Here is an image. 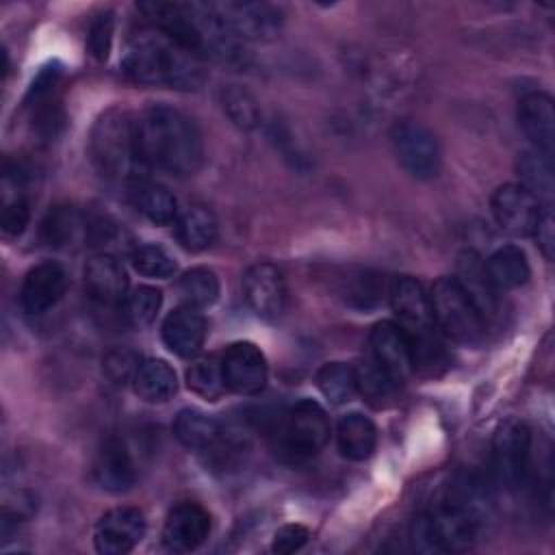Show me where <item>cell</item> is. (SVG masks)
Wrapping results in <instances>:
<instances>
[{
	"instance_id": "obj_1",
	"label": "cell",
	"mask_w": 555,
	"mask_h": 555,
	"mask_svg": "<svg viewBox=\"0 0 555 555\" xmlns=\"http://www.w3.org/2000/svg\"><path fill=\"white\" fill-rule=\"evenodd\" d=\"M134 141L143 167L176 178L193 176L204 163V141L197 124L167 104H154L134 119Z\"/></svg>"
},
{
	"instance_id": "obj_2",
	"label": "cell",
	"mask_w": 555,
	"mask_h": 555,
	"mask_svg": "<svg viewBox=\"0 0 555 555\" xmlns=\"http://www.w3.org/2000/svg\"><path fill=\"white\" fill-rule=\"evenodd\" d=\"M121 69L139 85L197 89L204 80L202 56L156 28L141 30L128 41Z\"/></svg>"
},
{
	"instance_id": "obj_3",
	"label": "cell",
	"mask_w": 555,
	"mask_h": 555,
	"mask_svg": "<svg viewBox=\"0 0 555 555\" xmlns=\"http://www.w3.org/2000/svg\"><path fill=\"white\" fill-rule=\"evenodd\" d=\"M89 154L104 178L124 180L128 184L137 182L143 163L137 152L134 119L117 108L106 111L91 130Z\"/></svg>"
},
{
	"instance_id": "obj_4",
	"label": "cell",
	"mask_w": 555,
	"mask_h": 555,
	"mask_svg": "<svg viewBox=\"0 0 555 555\" xmlns=\"http://www.w3.org/2000/svg\"><path fill=\"white\" fill-rule=\"evenodd\" d=\"M330 438V421L325 410L304 399L295 403L273 434V451L284 464H301L314 457Z\"/></svg>"
},
{
	"instance_id": "obj_5",
	"label": "cell",
	"mask_w": 555,
	"mask_h": 555,
	"mask_svg": "<svg viewBox=\"0 0 555 555\" xmlns=\"http://www.w3.org/2000/svg\"><path fill=\"white\" fill-rule=\"evenodd\" d=\"M477 527L479 520L475 507L449 496L414 522V538L429 551L462 553L473 548Z\"/></svg>"
},
{
	"instance_id": "obj_6",
	"label": "cell",
	"mask_w": 555,
	"mask_h": 555,
	"mask_svg": "<svg viewBox=\"0 0 555 555\" xmlns=\"http://www.w3.org/2000/svg\"><path fill=\"white\" fill-rule=\"evenodd\" d=\"M431 314L438 330L464 345H477L486 332V319L475 308L455 278H440L429 291Z\"/></svg>"
},
{
	"instance_id": "obj_7",
	"label": "cell",
	"mask_w": 555,
	"mask_h": 555,
	"mask_svg": "<svg viewBox=\"0 0 555 555\" xmlns=\"http://www.w3.org/2000/svg\"><path fill=\"white\" fill-rule=\"evenodd\" d=\"M392 152L403 171L416 180H431L440 171L436 137L416 121H401L390 130Z\"/></svg>"
},
{
	"instance_id": "obj_8",
	"label": "cell",
	"mask_w": 555,
	"mask_h": 555,
	"mask_svg": "<svg viewBox=\"0 0 555 555\" xmlns=\"http://www.w3.org/2000/svg\"><path fill=\"white\" fill-rule=\"evenodd\" d=\"M531 453V431L522 421L507 418L501 423L492 438V466L496 479L516 490L522 486Z\"/></svg>"
},
{
	"instance_id": "obj_9",
	"label": "cell",
	"mask_w": 555,
	"mask_h": 555,
	"mask_svg": "<svg viewBox=\"0 0 555 555\" xmlns=\"http://www.w3.org/2000/svg\"><path fill=\"white\" fill-rule=\"evenodd\" d=\"M388 297L395 314L399 317L397 325L405 332L408 338L436 332L429 291L423 286L421 280L410 275L397 278L390 286Z\"/></svg>"
},
{
	"instance_id": "obj_10",
	"label": "cell",
	"mask_w": 555,
	"mask_h": 555,
	"mask_svg": "<svg viewBox=\"0 0 555 555\" xmlns=\"http://www.w3.org/2000/svg\"><path fill=\"white\" fill-rule=\"evenodd\" d=\"M219 360L228 390L236 395H258L267 386V360L260 347L254 343H232Z\"/></svg>"
},
{
	"instance_id": "obj_11",
	"label": "cell",
	"mask_w": 555,
	"mask_h": 555,
	"mask_svg": "<svg viewBox=\"0 0 555 555\" xmlns=\"http://www.w3.org/2000/svg\"><path fill=\"white\" fill-rule=\"evenodd\" d=\"M492 215L501 230L514 236H529L542 212L540 199L520 182L501 184L492 193Z\"/></svg>"
},
{
	"instance_id": "obj_12",
	"label": "cell",
	"mask_w": 555,
	"mask_h": 555,
	"mask_svg": "<svg viewBox=\"0 0 555 555\" xmlns=\"http://www.w3.org/2000/svg\"><path fill=\"white\" fill-rule=\"evenodd\" d=\"M243 295L247 306L267 321L278 319L286 308L284 273L271 262H256L243 275Z\"/></svg>"
},
{
	"instance_id": "obj_13",
	"label": "cell",
	"mask_w": 555,
	"mask_h": 555,
	"mask_svg": "<svg viewBox=\"0 0 555 555\" xmlns=\"http://www.w3.org/2000/svg\"><path fill=\"white\" fill-rule=\"evenodd\" d=\"M145 535V516L137 507H115L106 512L93 531L95 551L102 555L130 553Z\"/></svg>"
},
{
	"instance_id": "obj_14",
	"label": "cell",
	"mask_w": 555,
	"mask_h": 555,
	"mask_svg": "<svg viewBox=\"0 0 555 555\" xmlns=\"http://www.w3.org/2000/svg\"><path fill=\"white\" fill-rule=\"evenodd\" d=\"M369 345H371V358L397 384H403L414 373V358H412L410 340L397 323L382 321V323L373 325V330L369 334Z\"/></svg>"
},
{
	"instance_id": "obj_15",
	"label": "cell",
	"mask_w": 555,
	"mask_h": 555,
	"mask_svg": "<svg viewBox=\"0 0 555 555\" xmlns=\"http://www.w3.org/2000/svg\"><path fill=\"white\" fill-rule=\"evenodd\" d=\"M221 20L243 39H269L282 28V11L269 2H219Z\"/></svg>"
},
{
	"instance_id": "obj_16",
	"label": "cell",
	"mask_w": 555,
	"mask_h": 555,
	"mask_svg": "<svg viewBox=\"0 0 555 555\" xmlns=\"http://www.w3.org/2000/svg\"><path fill=\"white\" fill-rule=\"evenodd\" d=\"M210 533V514L193 501L173 505L163 525V542L173 553L195 551Z\"/></svg>"
},
{
	"instance_id": "obj_17",
	"label": "cell",
	"mask_w": 555,
	"mask_h": 555,
	"mask_svg": "<svg viewBox=\"0 0 555 555\" xmlns=\"http://www.w3.org/2000/svg\"><path fill=\"white\" fill-rule=\"evenodd\" d=\"M67 291V273L59 262H41L33 267L20 288V306L26 314H43L54 308Z\"/></svg>"
},
{
	"instance_id": "obj_18",
	"label": "cell",
	"mask_w": 555,
	"mask_h": 555,
	"mask_svg": "<svg viewBox=\"0 0 555 555\" xmlns=\"http://www.w3.org/2000/svg\"><path fill=\"white\" fill-rule=\"evenodd\" d=\"M85 288L93 301L113 308L128 297V275L113 254H95L85 264Z\"/></svg>"
},
{
	"instance_id": "obj_19",
	"label": "cell",
	"mask_w": 555,
	"mask_h": 555,
	"mask_svg": "<svg viewBox=\"0 0 555 555\" xmlns=\"http://www.w3.org/2000/svg\"><path fill=\"white\" fill-rule=\"evenodd\" d=\"M518 126L535 152L551 158L555 145V111L551 95L531 91L518 102Z\"/></svg>"
},
{
	"instance_id": "obj_20",
	"label": "cell",
	"mask_w": 555,
	"mask_h": 555,
	"mask_svg": "<svg viewBox=\"0 0 555 555\" xmlns=\"http://www.w3.org/2000/svg\"><path fill=\"white\" fill-rule=\"evenodd\" d=\"M93 479L108 492H126L137 481V468L124 440L108 438L93 460Z\"/></svg>"
},
{
	"instance_id": "obj_21",
	"label": "cell",
	"mask_w": 555,
	"mask_h": 555,
	"mask_svg": "<svg viewBox=\"0 0 555 555\" xmlns=\"http://www.w3.org/2000/svg\"><path fill=\"white\" fill-rule=\"evenodd\" d=\"M163 343L165 347L180 356L191 358L195 356L206 338V319L197 308L180 306L167 314L163 321Z\"/></svg>"
},
{
	"instance_id": "obj_22",
	"label": "cell",
	"mask_w": 555,
	"mask_h": 555,
	"mask_svg": "<svg viewBox=\"0 0 555 555\" xmlns=\"http://www.w3.org/2000/svg\"><path fill=\"white\" fill-rule=\"evenodd\" d=\"M453 278L460 282V286L464 288V293L470 297V301L486 321L496 314V291L486 275L483 260L475 251L466 249L457 256V273Z\"/></svg>"
},
{
	"instance_id": "obj_23",
	"label": "cell",
	"mask_w": 555,
	"mask_h": 555,
	"mask_svg": "<svg viewBox=\"0 0 555 555\" xmlns=\"http://www.w3.org/2000/svg\"><path fill=\"white\" fill-rule=\"evenodd\" d=\"M173 436L178 442L191 451H215L223 449L225 431L223 427L199 410H180L173 421Z\"/></svg>"
},
{
	"instance_id": "obj_24",
	"label": "cell",
	"mask_w": 555,
	"mask_h": 555,
	"mask_svg": "<svg viewBox=\"0 0 555 555\" xmlns=\"http://www.w3.org/2000/svg\"><path fill=\"white\" fill-rule=\"evenodd\" d=\"M483 267H486V275L496 293L520 288L527 284V280L531 275L529 260H527L525 251L516 245L499 247L496 251L490 254V258L483 262Z\"/></svg>"
},
{
	"instance_id": "obj_25",
	"label": "cell",
	"mask_w": 555,
	"mask_h": 555,
	"mask_svg": "<svg viewBox=\"0 0 555 555\" xmlns=\"http://www.w3.org/2000/svg\"><path fill=\"white\" fill-rule=\"evenodd\" d=\"M336 442H338V451L343 457L362 462V460L371 457L377 447V427L369 416H364L360 412L345 414L338 421Z\"/></svg>"
},
{
	"instance_id": "obj_26",
	"label": "cell",
	"mask_w": 555,
	"mask_h": 555,
	"mask_svg": "<svg viewBox=\"0 0 555 555\" xmlns=\"http://www.w3.org/2000/svg\"><path fill=\"white\" fill-rule=\"evenodd\" d=\"M134 392L147 403H165L178 390L176 371L158 358H145L139 362L132 377Z\"/></svg>"
},
{
	"instance_id": "obj_27",
	"label": "cell",
	"mask_w": 555,
	"mask_h": 555,
	"mask_svg": "<svg viewBox=\"0 0 555 555\" xmlns=\"http://www.w3.org/2000/svg\"><path fill=\"white\" fill-rule=\"evenodd\" d=\"M178 243L189 251H202L217 238V219L206 206H189L173 221Z\"/></svg>"
},
{
	"instance_id": "obj_28",
	"label": "cell",
	"mask_w": 555,
	"mask_h": 555,
	"mask_svg": "<svg viewBox=\"0 0 555 555\" xmlns=\"http://www.w3.org/2000/svg\"><path fill=\"white\" fill-rule=\"evenodd\" d=\"M132 186V197L137 208L145 219H150L156 225H169L178 219V202L169 193L167 186L158 182H150L145 178H139Z\"/></svg>"
},
{
	"instance_id": "obj_29",
	"label": "cell",
	"mask_w": 555,
	"mask_h": 555,
	"mask_svg": "<svg viewBox=\"0 0 555 555\" xmlns=\"http://www.w3.org/2000/svg\"><path fill=\"white\" fill-rule=\"evenodd\" d=\"M516 171L520 176V184L529 189L542 206H551L553 197V169L551 158L542 156L540 152H522L516 160Z\"/></svg>"
},
{
	"instance_id": "obj_30",
	"label": "cell",
	"mask_w": 555,
	"mask_h": 555,
	"mask_svg": "<svg viewBox=\"0 0 555 555\" xmlns=\"http://www.w3.org/2000/svg\"><path fill=\"white\" fill-rule=\"evenodd\" d=\"M356 388L375 408L390 403L399 390V384L371 358L356 369Z\"/></svg>"
},
{
	"instance_id": "obj_31",
	"label": "cell",
	"mask_w": 555,
	"mask_h": 555,
	"mask_svg": "<svg viewBox=\"0 0 555 555\" xmlns=\"http://www.w3.org/2000/svg\"><path fill=\"white\" fill-rule=\"evenodd\" d=\"M178 293L184 306L191 308H208L219 297V278L208 267H193L178 280Z\"/></svg>"
},
{
	"instance_id": "obj_32",
	"label": "cell",
	"mask_w": 555,
	"mask_h": 555,
	"mask_svg": "<svg viewBox=\"0 0 555 555\" xmlns=\"http://www.w3.org/2000/svg\"><path fill=\"white\" fill-rule=\"evenodd\" d=\"M82 228L87 225L74 206H54L41 223V238L50 247H67L78 238Z\"/></svg>"
},
{
	"instance_id": "obj_33",
	"label": "cell",
	"mask_w": 555,
	"mask_h": 555,
	"mask_svg": "<svg viewBox=\"0 0 555 555\" xmlns=\"http://www.w3.org/2000/svg\"><path fill=\"white\" fill-rule=\"evenodd\" d=\"M317 386L330 403L343 405L351 401L353 395L358 392L356 369H351L345 362H327L317 373Z\"/></svg>"
},
{
	"instance_id": "obj_34",
	"label": "cell",
	"mask_w": 555,
	"mask_h": 555,
	"mask_svg": "<svg viewBox=\"0 0 555 555\" xmlns=\"http://www.w3.org/2000/svg\"><path fill=\"white\" fill-rule=\"evenodd\" d=\"M186 386L193 390L197 397L206 401H217L228 388L223 384V373H221V360L208 356L195 360L186 369Z\"/></svg>"
},
{
	"instance_id": "obj_35",
	"label": "cell",
	"mask_w": 555,
	"mask_h": 555,
	"mask_svg": "<svg viewBox=\"0 0 555 555\" xmlns=\"http://www.w3.org/2000/svg\"><path fill=\"white\" fill-rule=\"evenodd\" d=\"M221 106L230 121L241 130H254L260 121V108L256 98L238 85L221 89Z\"/></svg>"
},
{
	"instance_id": "obj_36",
	"label": "cell",
	"mask_w": 555,
	"mask_h": 555,
	"mask_svg": "<svg viewBox=\"0 0 555 555\" xmlns=\"http://www.w3.org/2000/svg\"><path fill=\"white\" fill-rule=\"evenodd\" d=\"M384 282L371 271H358L343 280L340 295L353 308H373L379 301Z\"/></svg>"
},
{
	"instance_id": "obj_37",
	"label": "cell",
	"mask_w": 555,
	"mask_h": 555,
	"mask_svg": "<svg viewBox=\"0 0 555 555\" xmlns=\"http://www.w3.org/2000/svg\"><path fill=\"white\" fill-rule=\"evenodd\" d=\"M130 262L134 271L145 278H171L176 273V260L158 245H139L130 254Z\"/></svg>"
},
{
	"instance_id": "obj_38",
	"label": "cell",
	"mask_w": 555,
	"mask_h": 555,
	"mask_svg": "<svg viewBox=\"0 0 555 555\" xmlns=\"http://www.w3.org/2000/svg\"><path fill=\"white\" fill-rule=\"evenodd\" d=\"M126 314L134 325H147L156 319L160 304H163V293L156 286H137L128 297H126Z\"/></svg>"
},
{
	"instance_id": "obj_39",
	"label": "cell",
	"mask_w": 555,
	"mask_h": 555,
	"mask_svg": "<svg viewBox=\"0 0 555 555\" xmlns=\"http://www.w3.org/2000/svg\"><path fill=\"white\" fill-rule=\"evenodd\" d=\"M113 33H115V17L111 11H100L87 30V50L98 61H104L113 46Z\"/></svg>"
},
{
	"instance_id": "obj_40",
	"label": "cell",
	"mask_w": 555,
	"mask_h": 555,
	"mask_svg": "<svg viewBox=\"0 0 555 555\" xmlns=\"http://www.w3.org/2000/svg\"><path fill=\"white\" fill-rule=\"evenodd\" d=\"M30 221V202L26 199L24 193H17L13 199L4 202L2 208V217H0V225L4 230V234L9 236H17L26 230Z\"/></svg>"
},
{
	"instance_id": "obj_41",
	"label": "cell",
	"mask_w": 555,
	"mask_h": 555,
	"mask_svg": "<svg viewBox=\"0 0 555 555\" xmlns=\"http://www.w3.org/2000/svg\"><path fill=\"white\" fill-rule=\"evenodd\" d=\"M139 366V360L128 349H113L104 358V371L115 384H124L134 377V371Z\"/></svg>"
},
{
	"instance_id": "obj_42",
	"label": "cell",
	"mask_w": 555,
	"mask_h": 555,
	"mask_svg": "<svg viewBox=\"0 0 555 555\" xmlns=\"http://www.w3.org/2000/svg\"><path fill=\"white\" fill-rule=\"evenodd\" d=\"M310 538V531L308 527L299 525V522H288V525H282L275 535H273V544H271V551L273 553H280V555H288V553H295L299 551Z\"/></svg>"
},
{
	"instance_id": "obj_43",
	"label": "cell",
	"mask_w": 555,
	"mask_h": 555,
	"mask_svg": "<svg viewBox=\"0 0 555 555\" xmlns=\"http://www.w3.org/2000/svg\"><path fill=\"white\" fill-rule=\"evenodd\" d=\"M531 236L538 241V247L542 251V256L546 260H553L555 256V230H553V212H551V206H544L540 217H538V223L531 232Z\"/></svg>"
}]
</instances>
